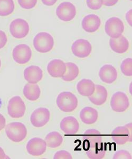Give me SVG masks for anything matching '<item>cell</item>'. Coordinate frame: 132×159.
<instances>
[{"label": "cell", "instance_id": "cell-1", "mask_svg": "<svg viewBox=\"0 0 132 159\" xmlns=\"http://www.w3.org/2000/svg\"><path fill=\"white\" fill-rule=\"evenodd\" d=\"M6 133L7 138L15 143H20L27 136V129L23 123H10L6 126Z\"/></svg>", "mask_w": 132, "mask_h": 159}, {"label": "cell", "instance_id": "cell-2", "mask_svg": "<svg viewBox=\"0 0 132 159\" xmlns=\"http://www.w3.org/2000/svg\"><path fill=\"white\" fill-rule=\"evenodd\" d=\"M56 102L59 109L65 112H72L78 104L76 96L69 91L61 92L57 98Z\"/></svg>", "mask_w": 132, "mask_h": 159}, {"label": "cell", "instance_id": "cell-3", "mask_svg": "<svg viewBox=\"0 0 132 159\" xmlns=\"http://www.w3.org/2000/svg\"><path fill=\"white\" fill-rule=\"evenodd\" d=\"M33 44L38 52L47 53L53 49L54 39L49 33L41 32L36 35L33 40Z\"/></svg>", "mask_w": 132, "mask_h": 159}, {"label": "cell", "instance_id": "cell-4", "mask_svg": "<svg viewBox=\"0 0 132 159\" xmlns=\"http://www.w3.org/2000/svg\"><path fill=\"white\" fill-rule=\"evenodd\" d=\"M9 30L13 37L21 39L25 38L29 34L30 25L23 19H15L10 24Z\"/></svg>", "mask_w": 132, "mask_h": 159}, {"label": "cell", "instance_id": "cell-5", "mask_svg": "<svg viewBox=\"0 0 132 159\" xmlns=\"http://www.w3.org/2000/svg\"><path fill=\"white\" fill-rule=\"evenodd\" d=\"M132 123L125 126L117 127L112 133V139L117 144H125L127 142H132Z\"/></svg>", "mask_w": 132, "mask_h": 159}, {"label": "cell", "instance_id": "cell-6", "mask_svg": "<svg viewBox=\"0 0 132 159\" xmlns=\"http://www.w3.org/2000/svg\"><path fill=\"white\" fill-rule=\"evenodd\" d=\"M124 29L123 22L117 17L110 18L105 23V33L111 38H117L121 36Z\"/></svg>", "mask_w": 132, "mask_h": 159}, {"label": "cell", "instance_id": "cell-7", "mask_svg": "<svg viewBox=\"0 0 132 159\" xmlns=\"http://www.w3.org/2000/svg\"><path fill=\"white\" fill-rule=\"evenodd\" d=\"M26 106L19 96H15L10 99L7 106V112L11 118L18 119L25 114Z\"/></svg>", "mask_w": 132, "mask_h": 159}, {"label": "cell", "instance_id": "cell-8", "mask_svg": "<svg viewBox=\"0 0 132 159\" xmlns=\"http://www.w3.org/2000/svg\"><path fill=\"white\" fill-rule=\"evenodd\" d=\"M12 57L16 63L20 65L27 64L32 57L31 48L24 43L18 45L13 49Z\"/></svg>", "mask_w": 132, "mask_h": 159}, {"label": "cell", "instance_id": "cell-9", "mask_svg": "<svg viewBox=\"0 0 132 159\" xmlns=\"http://www.w3.org/2000/svg\"><path fill=\"white\" fill-rule=\"evenodd\" d=\"M56 15L58 19L63 22H69L76 16L77 10L74 4L69 2L60 3L56 9Z\"/></svg>", "mask_w": 132, "mask_h": 159}, {"label": "cell", "instance_id": "cell-10", "mask_svg": "<svg viewBox=\"0 0 132 159\" xmlns=\"http://www.w3.org/2000/svg\"><path fill=\"white\" fill-rule=\"evenodd\" d=\"M50 112L49 109L40 107L33 111L30 116L31 124L36 128L45 126L50 120Z\"/></svg>", "mask_w": 132, "mask_h": 159}, {"label": "cell", "instance_id": "cell-11", "mask_svg": "<svg viewBox=\"0 0 132 159\" xmlns=\"http://www.w3.org/2000/svg\"><path fill=\"white\" fill-rule=\"evenodd\" d=\"M72 54L77 57L86 58L89 56L92 51L91 43L85 39L77 40L71 46Z\"/></svg>", "mask_w": 132, "mask_h": 159}, {"label": "cell", "instance_id": "cell-12", "mask_svg": "<svg viewBox=\"0 0 132 159\" xmlns=\"http://www.w3.org/2000/svg\"><path fill=\"white\" fill-rule=\"evenodd\" d=\"M130 101L124 92L118 91L113 95L110 100V106L115 112H122L129 108Z\"/></svg>", "mask_w": 132, "mask_h": 159}, {"label": "cell", "instance_id": "cell-13", "mask_svg": "<svg viewBox=\"0 0 132 159\" xmlns=\"http://www.w3.org/2000/svg\"><path fill=\"white\" fill-rule=\"evenodd\" d=\"M26 148L29 154L39 157L45 153L47 144L45 141L41 138H33L28 142Z\"/></svg>", "mask_w": 132, "mask_h": 159}, {"label": "cell", "instance_id": "cell-14", "mask_svg": "<svg viewBox=\"0 0 132 159\" xmlns=\"http://www.w3.org/2000/svg\"><path fill=\"white\" fill-rule=\"evenodd\" d=\"M101 25V20L97 15H88L82 20V27L88 33H94L99 30Z\"/></svg>", "mask_w": 132, "mask_h": 159}, {"label": "cell", "instance_id": "cell-15", "mask_svg": "<svg viewBox=\"0 0 132 159\" xmlns=\"http://www.w3.org/2000/svg\"><path fill=\"white\" fill-rule=\"evenodd\" d=\"M83 144L88 148L98 147L100 144L102 136L100 131L95 129H89L85 131L83 136Z\"/></svg>", "mask_w": 132, "mask_h": 159}, {"label": "cell", "instance_id": "cell-16", "mask_svg": "<svg viewBox=\"0 0 132 159\" xmlns=\"http://www.w3.org/2000/svg\"><path fill=\"white\" fill-rule=\"evenodd\" d=\"M60 129L65 134L75 135L79 129V124L76 118L73 116H67L63 118L60 123Z\"/></svg>", "mask_w": 132, "mask_h": 159}, {"label": "cell", "instance_id": "cell-17", "mask_svg": "<svg viewBox=\"0 0 132 159\" xmlns=\"http://www.w3.org/2000/svg\"><path fill=\"white\" fill-rule=\"evenodd\" d=\"M47 71L53 78H62L66 71V63L59 59L52 60L48 64Z\"/></svg>", "mask_w": 132, "mask_h": 159}, {"label": "cell", "instance_id": "cell-18", "mask_svg": "<svg viewBox=\"0 0 132 159\" xmlns=\"http://www.w3.org/2000/svg\"><path fill=\"white\" fill-rule=\"evenodd\" d=\"M99 76L102 81L107 84H111L117 78L116 69L110 64H105L100 69Z\"/></svg>", "mask_w": 132, "mask_h": 159}, {"label": "cell", "instance_id": "cell-19", "mask_svg": "<svg viewBox=\"0 0 132 159\" xmlns=\"http://www.w3.org/2000/svg\"><path fill=\"white\" fill-rule=\"evenodd\" d=\"M24 78L28 83L36 84L43 78V72L38 66L31 65L24 70Z\"/></svg>", "mask_w": 132, "mask_h": 159}, {"label": "cell", "instance_id": "cell-20", "mask_svg": "<svg viewBox=\"0 0 132 159\" xmlns=\"http://www.w3.org/2000/svg\"><path fill=\"white\" fill-rule=\"evenodd\" d=\"M108 93L106 89L102 85H95L94 92L88 99L92 103L96 106H101L105 103L107 100Z\"/></svg>", "mask_w": 132, "mask_h": 159}, {"label": "cell", "instance_id": "cell-21", "mask_svg": "<svg viewBox=\"0 0 132 159\" xmlns=\"http://www.w3.org/2000/svg\"><path fill=\"white\" fill-rule=\"evenodd\" d=\"M109 46L114 52L118 54H123L129 49L130 44L127 38L121 35L117 38H110Z\"/></svg>", "mask_w": 132, "mask_h": 159}, {"label": "cell", "instance_id": "cell-22", "mask_svg": "<svg viewBox=\"0 0 132 159\" xmlns=\"http://www.w3.org/2000/svg\"><path fill=\"white\" fill-rule=\"evenodd\" d=\"M80 118L85 124L92 125L97 120L98 113L97 110L92 107H85L80 112Z\"/></svg>", "mask_w": 132, "mask_h": 159}, {"label": "cell", "instance_id": "cell-23", "mask_svg": "<svg viewBox=\"0 0 132 159\" xmlns=\"http://www.w3.org/2000/svg\"><path fill=\"white\" fill-rule=\"evenodd\" d=\"M95 89V84L90 79H83L77 84V90L81 96L88 97L94 93Z\"/></svg>", "mask_w": 132, "mask_h": 159}, {"label": "cell", "instance_id": "cell-24", "mask_svg": "<svg viewBox=\"0 0 132 159\" xmlns=\"http://www.w3.org/2000/svg\"><path fill=\"white\" fill-rule=\"evenodd\" d=\"M23 93L25 98L30 101H36L40 97L41 90L39 86L36 83H28L24 85Z\"/></svg>", "mask_w": 132, "mask_h": 159}, {"label": "cell", "instance_id": "cell-25", "mask_svg": "<svg viewBox=\"0 0 132 159\" xmlns=\"http://www.w3.org/2000/svg\"><path fill=\"white\" fill-rule=\"evenodd\" d=\"M45 142L47 146L50 148H57L62 144L63 138L59 133L54 131L47 135L45 136Z\"/></svg>", "mask_w": 132, "mask_h": 159}, {"label": "cell", "instance_id": "cell-26", "mask_svg": "<svg viewBox=\"0 0 132 159\" xmlns=\"http://www.w3.org/2000/svg\"><path fill=\"white\" fill-rule=\"evenodd\" d=\"M66 71L62 79L66 82L72 81L77 78L79 73V70L78 66L72 62H68L66 63Z\"/></svg>", "mask_w": 132, "mask_h": 159}, {"label": "cell", "instance_id": "cell-27", "mask_svg": "<svg viewBox=\"0 0 132 159\" xmlns=\"http://www.w3.org/2000/svg\"><path fill=\"white\" fill-rule=\"evenodd\" d=\"M15 9L13 0H0V16L6 17L12 14Z\"/></svg>", "mask_w": 132, "mask_h": 159}, {"label": "cell", "instance_id": "cell-28", "mask_svg": "<svg viewBox=\"0 0 132 159\" xmlns=\"http://www.w3.org/2000/svg\"><path fill=\"white\" fill-rule=\"evenodd\" d=\"M106 151L103 148H99L98 147L89 148L86 152V154L89 159H103L105 156Z\"/></svg>", "mask_w": 132, "mask_h": 159}, {"label": "cell", "instance_id": "cell-29", "mask_svg": "<svg viewBox=\"0 0 132 159\" xmlns=\"http://www.w3.org/2000/svg\"><path fill=\"white\" fill-rule=\"evenodd\" d=\"M132 60L131 58H127L123 60L121 65V72L126 76L132 75Z\"/></svg>", "mask_w": 132, "mask_h": 159}, {"label": "cell", "instance_id": "cell-30", "mask_svg": "<svg viewBox=\"0 0 132 159\" xmlns=\"http://www.w3.org/2000/svg\"><path fill=\"white\" fill-rule=\"evenodd\" d=\"M19 6L22 9L31 10L36 6L38 0H17Z\"/></svg>", "mask_w": 132, "mask_h": 159}, {"label": "cell", "instance_id": "cell-31", "mask_svg": "<svg viewBox=\"0 0 132 159\" xmlns=\"http://www.w3.org/2000/svg\"><path fill=\"white\" fill-rule=\"evenodd\" d=\"M86 4L89 9L98 10L103 5V0H86Z\"/></svg>", "mask_w": 132, "mask_h": 159}, {"label": "cell", "instance_id": "cell-32", "mask_svg": "<svg viewBox=\"0 0 132 159\" xmlns=\"http://www.w3.org/2000/svg\"><path fill=\"white\" fill-rule=\"evenodd\" d=\"M113 158L114 159H131L132 156L126 150H120L114 154Z\"/></svg>", "mask_w": 132, "mask_h": 159}, {"label": "cell", "instance_id": "cell-33", "mask_svg": "<svg viewBox=\"0 0 132 159\" xmlns=\"http://www.w3.org/2000/svg\"><path fill=\"white\" fill-rule=\"evenodd\" d=\"M54 159H71L72 156L69 152L65 150H61L57 152L54 155Z\"/></svg>", "mask_w": 132, "mask_h": 159}, {"label": "cell", "instance_id": "cell-34", "mask_svg": "<svg viewBox=\"0 0 132 159\" xmlns=\"http://www.w3.org/2000/svg\"><path fill=\"white\" fill-rule=\"evenodd\" d=\"M7 43V35L4 31L0 30V49L3 48Z\"/></svg>", "mask_w": 132, "mask_h": 159}, {"label": "cell", "instance_id": "cell-35", "mask_svg": "<svg viewBox=\"0 0 132 159\" xmlns=\"http://www.w3.org/2000/svg\"><path fill=\"white\" fill-rule=\"evenodd\" d=\"M119 0H103V4L106 7H112L116 5Z\"/></svg>", "mask_w": 132, "mask_h": 159}, {"label": "cell", "instance_id": "cell-36", "mask_svg": "<svg viewBox=\"0 0 132 159\" xmlns=\"http://www.w3.org/2000/svg\"><path fill=\"white\" fill-rule=\"evenodd\" d=\"M132 9H130L127 12L126 15H125L126 20L130 27H132Z\"/></svg>", "mask_w": 132, "mask_h": 159}, {"label": "cell", "instance_id": "cell-37", "mask_svg": "<svg viewBox=\"0 0 132 159\" xmlns=\"http://www.w3.org/2000/svg\"><path fill=\"white\" fill-rule=\"evenodd\" d=\"M6 126V119L3 115L0 114V131L3 130Z\"/></svg>", "mask_w": 132, "mask_h": 159}, {"label": "cell", "instance_id": "cell-38", "mask_svg": "<svg viewBox=\"0 0 132 159\" xmlns=\"http://www.w3.org/2000/svg\"><path fill=\"white\" fill-rule=\"evenodd\" d=\"M57 1L58 0H41L42 3L44 4V5L49 7L53 6L56 3Z\"/></svg>", "mask_w": 132, "mask_h": 159}, {"label": "cell", "instance_id": "cell-39", "mask_svg": "<svg viewBox=\"0 0 132 159\" xmlns=\"http://www.w3.org/2000/svg\"><path fill=\"white\" fill-rule=\"evenodd\" d=\"M10 159L8 156L6 155L3 149L0 147V159Z\"/></svg>", "mask_w": 132, "mask_h": 159}, {"label": "cell", "instance_id": "cell-40", "mask_svg": "<svg viewBox=\"0 0 132 159\" xmlns=\"http://www.w3.org/2000/svg\"><path fill=\"white\" fill-rule=\"evenodd\" d=\"M1 67V60L0 59V68Z\"/></svg>", "mask_w": 132, "mask_h": 159}, {"label": "cell", "instance_id": "cell-41", "mask_svg": "<svg viewBox=\"0 0 132 159\" xmlns=\"http://www.w3.org/2000/svg\"><path fill=\"white\" fill-rule=\"evenodd\" d=\"M130 1H132V0H130Z\"/></svg>", "mask_w": 132, "mask_h": 159}]
</instances>
